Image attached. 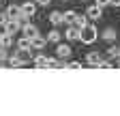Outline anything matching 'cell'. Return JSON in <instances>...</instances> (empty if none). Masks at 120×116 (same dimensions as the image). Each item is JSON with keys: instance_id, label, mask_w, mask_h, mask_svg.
Wrapping results in <instances>:
<instances>
[{"instance_id": "cell-1", "label": "cell", "mask_w": 120, "mask_h": 116, "mask_svg": "<svg viewBox=\"0 0 120 116\" xmlns=\"http://www.w3.org/2000/svg\"><path fill=\"white\" fill-rule=\"evenodd\" d=\"M32 62L37 69H45V67H49V69H62V62L56 60V58H47V56H34L32 58Z\"/></svg>"}, {"instance_id": "cell-2", "label": "cell", "mask_w": 120, "mask_h": 116, "mask_svg": "<svg viewBox=\"0 0 120 116\" xmlns=\"http://www.w3.org/2000/svg\"><path fill=\"white\" fill-rule=\"evenodd\" d=\"M79 41H82V43H86V45L94 43V41H97V28L86 24V26L82 28V30H79Z\"/></svg>"}, {"instance_id": "cell-3", "label": "cell", "mask_w": 120, "mask_h": 116, "mask_svg": "<svg viewBox=\"0 0 120 116\" xmlns=\"http://www.w3.org/2000/svg\"><path fill=\"white\" fill-rule=\"evenodd\" d=\"M2 26H4V30H7V32H11V35H15V32H19V30H22L19 19H15V17H9Z\"/></svg>"}, {"instance_id": "cell-4", "label": "cell", "mask_w": 120, "mask_h": 116, "mask_svg": "<svg viewBox=\"0 0 120 116\" xmlns=\"http://www.w3.org/2000/svg\"><path fill=\"white\" fill-rule=\"evenodd\" d=\"M86 17H88V19H101V17H103V7H99V4L88 7V11H86Z\"/></svg>"}, {"instance_id": "cell-5", "label": "cell", "mask_w": 120, "mask_h": 116, "mask_svg": "<svg viewBox=\"0 0 120 116\" xmlns=\"http://www.w3.org/2000/svg\"><path fill=\"white\" fill-rule=\"evenodd\" d=\"M45 45H47V39H43V37H39V35L30 37V47H32V50H43Z\"/></svg>"}, {"instance_id": "cell-6", "label": "cell", "mask_w": 120, "mask_h": 116, "mask_svg": "<svg viewBox=\"0 0 120 116\" xmlns=\"http://www.w3.org/2000/svg\"><path fill=\"white\" fill-rule=\"evenodd\" d=\"M22 32H24L26 37H34V35H39V28H37L34 24L26 22V24H22Z\"/></svg>"}, {"instance_id": "cell-7", "label": "cell", "mask_w": 120, "mask_h": 116, "mask_svg": "<svg viewBox=\"0 0 120 116\" xmlns=\"http://www.w3.org/2000/svg\"><path fill=\"white\" fill-rule=\"evenodd\" d=\"M13 45V35L11 32H0V47H11Z\"/></svg>"}, {"instance_id": "cell-8", "label": "cell", "mask_w": 120, "mask_h": 116, "mask_svg": "<svg viewBox=\"0 0 120 116\" xmlns=\"http://www.w3.org/2000/svg\"><path fill=\"white\" fill-rule=\"evenodd\" d=\"M19 7H22V13H26L28 17H32L34 11H37V2H24V4H19Z\"/></svg>"}, {"instance_id": "cell-9", "label": "cell", "mask_w": 120, "mask_h": 116, "mask_svg": "<svg viewBox=\"0 0 120 116\" xmlns=\"http://www.w3.org/2000/svg\"><path fill=\"white\" fill-rule=\"evenodd\" d=\"M71 52H73V50H71L69 45H64V43H60V45L56 47V54H58V58H69V56H71Z\"/></svg>"}, {"instance_id": "cell-10", "label": "cell", "mask_w": 120, "mask_h": 116, "mask_svg": "<svg viewBox=\"0 0 120 116\" xmlns=\"http://www.w3.org/2000/svg\"><path fill=\"white\" fill-rule=\"evenodd\" d=\"M22 15V7L19 4H9V9H7V17H15L17 19Z\"/></svg>"}, {"instance_id": "cell-11", "label": "cell", "mask_w": 120, "mask_h": 116, "mask_svg": "<svg viewBox=\"0 0 120 116\" xmlns=\"http://www.w3.org/2000/svg\"><path fill=\"white\" fill-rule=\"evenodd\" d=\"M64 37H67L69 41H75V39H79V28H75V26H69V28H67V32H64Z\"/></svg>"}, {"instance_id": "cell-12", "label": "cell", "mask_w": 120, "mask_h": 116, "mask_svg": "<svg viewBox=\"0 0 120 116\" xmlns=\"http://www.w3.org/2000/svg\"><path fill=\"white\" fill-rule=\"evenodd\" d=\"M86 24H88V17H86V15H75V19H73L71 26H75V28H79V30H82Z\"/></svg>"}, {"instance_id": "cell-13", "label": "cell", "mask_w": 120, "mask_h": 116, "mask_svg": "<svg viewBox=\"0 0 120 116\" xmlns=\"http://www.w3.org/2000/svg\"><path fill=\"white\" fill-rule=\"evenodd\" d=\"M86 62H88V65H94V67H99V62H101V56H99V54H94V52H90V54L86 56Z\"/></svg>"}, {"instance_id": "cell-14", "label": "cell", "mask_w": 120, "mask_h": 116, "mask_svg": "<svg viewBox=\"0 0 120 116\" xmlns=\"http://www.w3.org/2000/svg\"><path fill=\"white\" fill-rule=\"evenodd\" d=\"M49 22H52L54 26H60V24L64 22V19H62V13H60V11H54L52 15H49Z\"/></svg>"}, {"instance_id": "cell-15", "label": "cell", "mask_w": 120, "mask_h": 116, "mask_svg": "<svg viewBox=\"0 0 120 116\" xmlns=\"http://www.w3.org/2000/svg\"><path fill=\"white\" fill-rule=\"evenodd\" d=\"M17 50H32V47H30V37H22L19 41H17Z\"/></svg>"}, {"instance_id": "cell-16", "label": "cell", "mask_w": 120, "mask_h": 116, "mask_svg": "<svg viewBox=\"0 0 120 116\" xmlns=\"http://www.w3.org/2000/svg\"><path fill=\"white\" fill-rule=\"evenodd\" d=\"M107 56H109V58H120V47H118V45H112V47L107 50Z\"/></svg>"}, {"instance_id": "cell-17", "label": "cell", "mask_w": 120, "mask_h": 116, "mask_svg": "<svg viewBox=\"0 0 120 116\" xmlns=\"http://www.w3.org/2000/svg\"><path fill=\"white\" fill-rule=\"evenodd\" d=\"M75 15H77V13H75V11H67V13H62V19H64L67 24H73Z\"/></svg>"}, {"instance_id": "cell-18", "label": "cell", "mask_w": 120, "mask_h": 116, "mask_svg": "<svg viewBox=\"0 0 120 116\" xmlns=\"http://www.w3.org/2000/svg\"><path fill=\"white\" fill-rule=\"evenodd\" d=\"M60 37H62V35H60L58 30H52V32L47 35V41H52V43H58V41H60Z\"/></svg>"}, {"instance_id": "cell-19", "label": "cell", "mask_w": 120, "mask_h": 116, "mask_svg": "<svg viewBox=\"0 0 120 116\" xmlns=\"http://www.w3.org/2000/svg\"><path fill=\"white\" fill-rule=\"evenodd\" d=\"M103 39H107V41H114V39H116V30H114V28H107V30L103 32Z\"/></svg>"}, {"instance_id": "cell-20", "label": "cell", "mask_w": 120, "mask_h": 116, "mask_svg": "<svg viewBox=\"0 0 120 116\" xmlns=\"http://www.w3.org/2000/svg\"><path fill=\"white\" fill-rule=\"evenodd\" d=\"M79 67H82V62H77V60H73V62L64 65V69H79Z\"/></svg>"}, {"instance_id": "cell-21", "label": "cell", "mask_w": 120, "mask_h": 116, "mask_svg": "<svg viewBox=\"0 0 120 116\" xmlns=\"http://www.w3.org/2000/svg\"><path fill=\"white\" fill-rule=\"evenodd\" d=\"M99 67H103V69H112V62H109V60H103V58H101Z\"/></svg>"}, {"instance_id": "cell-22", "label": "cell", "mask_w": 120, "mask_h": 116, "mask_svg": "<svg viewBox=\"0 0 120 116\" xmlns=\"http://www.w3.org/2000/svg\"><path fill=\"white\" fill-rule=\"evenodd\" d=\"M0 60H7V47H0Z\"/></svg>"}, {"instance_id": "cell-23", "label": "cell", "mask_w": 120, "mask_h": 116, "mask_svg": "<svg viewBox=\"0 0 120 116\" xmlns=\"http://www.w3.org/2000/svg\"><path fill=\"white\" fill-rule=\"evenodd\" d=\"M94 2H97L99 7H107V4H109V0H94Z\"/></svg>"}, {"instance_id": "cell-24", "label": "cell", "mask_w": 120, "mask_h": 116, "mask_svg": "<svg viewBox=\"0 0 120 116\" xmlns=\"http://www.w3.org/2000/svg\"><path fill=\"white\" fill-rule=\"evenodd\" d=\"M52 2V0H37V4H41V7H47Z\"/></svg>"}, {"instance_id": "cell-25", "label": "cell", "mask_w": 120, "mask_h": 116, "mask_svg": "<svg viewBox=\"0 0 120 116\" xmlns=\"http://www.w3.org/2000/svg\"><path fill=\"white\" fill-rule=\"evenodd\" d=\"M7 19H9V17H7V13H0V26H2Z\"/></svg>"}, {"instance_id": "cell-26", "label": "cell", "mask_w": 120, "mask_h": 116, "mask_svg": "<svg viewBox=\"0 0 120 116\" xmlns=\"http://www.w3.org/2000/svg\"><path fill=\"white\" fill-rule=\"evenodd\" d=\"M109 4H114V7H120V0H109Z\"/></svg>"}, {"instance_id": "cell-27", "label": "cell", "mask_w": 120, "mask_h": 116, "mask_svg": "<svg viewBox=\"0 0 120 116\" xmlns=\"http://www.w3.org/2000/svg\"><path fill=\"white\" fill-rule=\"evenodd\" d=\"M118 69H120V58H118Z\"/></svg>"}, {"instance_id": "cell-28", "label": "cell", "mask_w": 120, "mask_h": 116, "mask_svg": "<svg viewBox=\"0 0 120 116\" xmlns=\"http://www.w3.org/2000/svg\"><path fill=\"white\" fill-rule=\"evenodd\" d=\"M0 4H2V0H0Z\"/></svg>"}, {"instance_id": "cell-29", "label": "cell", "mask_w": 120, "mask_h": 116, "mask_svg": "<svg viewBox=\"0 0 120 116\" xmlns=\"http://www.w3.org/2000/svg\"><path fill=\"white\" fill-rule=\"evenodd\" d=\"M82 2H84V0H82Z\"/></svg>"}]
</instances>
